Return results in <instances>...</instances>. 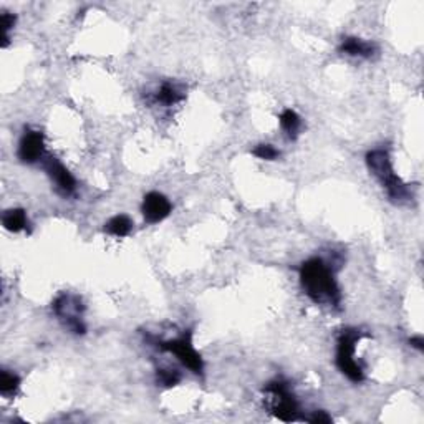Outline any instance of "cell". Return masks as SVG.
Masks as SVG:
<instances>
[{
  "instance_id": "cell-1",
  "label": "cell",
  "mask_w": 424,
  "mask_h": 424,
  "mask_svg": "<svg viewBox=\"0 0 424 424\" xmlns=\"http://www.w3.org/2000/svg\"><path fill=\"white\" fill-rule=\"evenodd\" d=\"M302 290L316 305H328L340 309L342 292H340L333 265L321 257L305 260L298 269Z\"/></svg>"
},
{
  "instance_id": "cell-2",
  "label": "cell",
  "mask_w": 424,
  "mask_h": 424,
  "mask_svg": "<svg viewBox=\"0 0 424 424\" xmlns=\"http://www.w3.org/2000/svg\"><path fill=\"white\" fill-rule=\"evenodd\" d=\"M366 167L370 171V174L381 184V188L386 191L390 201L394 204H404L409 203L414 198L409 184L399 178L394 172L393 161H391V155L386 148H376L366 153Z\"/></svg>"
},
{
  "instance_id": "cell-3",
  "label": "cell",
  "mask_w": 424,
  "mask_h": 424,
  "mask_svg": "<svg viewBox=\"0 0 424 424\" xmlns=\"http://www.w3.org/2000/svg\"><path fill=\"white\" fill-rule=\"evenodd\" d=\"M363 337H366V333L361 330L345 328L337 338L335 363H337L338 370L353 383H361L365 380V368L356 358V347Z\"/></svg>"
},
{
  "instance_id": "cell-4",
  "label": "cell",
  "mask_w": 424,
  "mask_h": 424,
  "mask_svg": "<svg viewBox=\"0 0 424 424\" xmlns=\"http://www.w3.org/2000/svg\"><path fill=\"white\" fill-rule=\"evenodd\" d=\"M155 343L156 348H160L161 352L171 353L176 356V360L183 363L189 371H193L194 375H203L204 373V361L201 353L195 350L193 343V330H186L176 338L169 340H156L149 338Z\"/></svg>"
},
{
  "instance_id": "cell-5",
  "label": "cell",
  "mask_w": 424,
  "mask_h": 424,
  "mask_svg": "<svg viewBox=\"0 0 424 424\" xmlns=\"http://www.w3.org/2000/svg\"><path fill=\"white\" fill-rule=\"evenodd\" d=\"M264 393L267 396L269 411L281 421L292 423L300 419V406L295 394L292 393L290 385L283 380H274L264 388Z\"/></svg>"
},
{
  "instance_id": "cell-6",
  "label": "cell",
  "mask_w": 424,
  "mask_h": 424,
  "mask_svg": "<svg viewBox=\"0 0 424 424\" xmlns=\"http://www.w3.org/2000/svg\"><path fill=\"white\" fill-rule=\"evenodd\" d=\"M53 315L57 316L60 323L63 325L68 332L73 335H85L86 325L83 321V314H85V304L78 295L73 293H60L52 304Z\"/></svg>"
},
{
  "instance_id": "cell-7",
  "label": "cell",
  "mask_w": 424,
  "mask_h": 424,
  "mask_svg": "<svg viewBox=\"0 0 424 424\" xmlns=\"http://www.w3.org/2000/svg\"><path fill=\"white\" fill-rule=\"evenodd\" d=\"M17 156L23 165H39L46 158L45 136L39 129H25L18 143Z\"/></svg>"
},
{
  "instance_id": "cell-8",
  "label": "cell",
  "mask_w": 424,
  "mask_h": 424,
  "mask_svg": "<svg viewBox=\"0 0 424 424\" xmlns=\"http://www.w3.org/2000/svg\"><path fill=\"white\" fill-rule=\"evenodd\" d=\"M41 167L46 172L52 184L55 186V191L63 198H72L77 194V179L73 178V174L60 162L57 158L46 156L45 161L41 162Z\"/></svg>"
},
{
  "instance_id": "cell-9",
  "label": "cell",
  "mask_w": 424,
  "mask_h": 424,
  "mask_svg": "<svg viewBox=\"0 0 424 424\" xmlns=\"http://www.w3.org/2000/svg\"><path fill=\"white\" fill-rule=\"evenodd\" d=\"M141 212L144 221L148 224H160L166 217H169V214L172 212V204L165 194L158 193V191H151V193L144 195Z\"/></svg>"
},
{
  "instance_id": "cell-10",
  "label": "cell",
  "mask_w": 424,
  "mask_h": 424,
  "mask_svg": "<svg viewBox=\"0 0 424 424\" xmlns=\"http://www.w3.org/2000/svg\"><path fill=\"white\" fill-rule=\"evenodd\" d=\"M340 53L348 55V57L358 58H373L378 53V45L375 41L358 39V37H345L338 46Z\"/></svg>"
},
{
  "instance_id": "cell-11",
  "label": "cell",
  "mask_w": 424,
  "mask_h": 424,
  "mask_svg": "<svg viewBox=\"0 0 424 424\" xmlns=\"http://www.w3.org/2000/svg\"><path fill=\"white\" fill-rule=\"evenodd\" d=\"M2 226L4 229L8 232L30 231V221H29V216H27V211L20 207L7 209V211L2 214Z\"/></svg>"
},
{
  "instance_id": "cell-12",
  "label": "cell",
  "mask_w": 424,
  "mask_h": 424,
  "mask_svg": "<svg viewBox=\"0 0 424 424\" xmlns=\"http://www.w3.org/2000/svg\"><path fill=\"white\" fill-rule=\"evenodd\" d=\"M184 98L186 95L183 93V90H181L174 82H165L161 83L160 88H158L155 93V103H160L162 106H166V108H169V106L181 103Z\"/></svg>"
},
{
  "instance_id": "cell-13",
  "label": "cell",
  "mask_w": 424,
  "mask_h": 424,
  "mask_svg": "<svg viewBox=\"0 0 424 424\" xmlns=\"http://www.w3.org/2000/svg\"><path fill=\"white\" fill-rule=\"evenodd\" d=\"M281 127L283 129V133L287 134L288 139L295 141L298 138V134L302 131V118L300 115L297 113L295 110L287 108L282 111L281 115Z\"/></svg>"
},
{
  "instance_id": "cell-14",
  "label": "cell",
  "mask_w": 424,
  "mask_h": 424,
  "mask_svg": "<svg viewBox=\"0 0 424 424\" xmlns=\"http://www.w3.org/2000/svg\"><path fill=\"white\" fill-rule=\"evenodd\" d=\"M133 229V221L127 214H118V216L111 217L108 222L105 224V232L115 237H127Z\"/></svg>"
},
{
  "instance_id": "cell-15",
  "label": "cell",
  "mask_w": 424,
  "mask_h": 424,
  "mask_svg": "<svg viewBox=\"0 0 424 424\" xmlns=\"http://www.w3.org/2000/svg\"><path fill=\"white\" fill-rule=\"evenodd\" d=\"M20 388V378H18L17 373L11 370H2L0 371V394L4 398L13 396Z\"/></svg>"
},
{
  "instance_id": "cell-16",
  "label": "cell",
  "mask_w": 424,
  "mask_h": 424,
  "mask_svg": "<svg viewBox=\"0 0 424 424\" xmlns=\"http://www.w3.org/2000/svg\"><path fill=\"white\" fill-rule=\"evenodd\" d=\"M181 373L178 370H172V368H160L156 371V381L158 385L165 386V388H172V386L181 383Z\"/></svg>"
},
{
  "instance_id": "cell-17",
  "label": "cell",
  "mask_w": 424,
  "mask_h": 424,
  "mask_svg": "<svg viewBox=\"0 0 424 424\" xmlns=\"http://www.w3.org/2000/svg\"><path fill=\"white\" fill-rule=\"evenodd\" d=\"M252 155L262 161H276L281 156V151L272 144H259L252 149Z\"/></svg>"
},
{
  "instance_id": "cell-18",
  "label": "cell",
  "mask_w": 424,
  "mask_h": 424,
  "mask_svg": "<svg viewBox=\"0 0 424 424\" xmlns=\"http://www.w3.org/2000/svg\"><path fill=\"white\" fill-rule=\"evenodd\" d=\"M15 22H17V17L13 15V13L2 12V15H0V25H2V32H4V44H2L4 49L8 45V39H11V37H8V32L13 29Z\"/></svg>"
},
{
  "instance_id": "cell-19",
  "label": "cell",
  "mask_w": 424,
  "mask_h": 424,
  "mask_svg": "<svg viewBox=\"0 0 424 424\" xmlns=\"http://www.w3.org/2000/svg\"><path fill=\"white\" fill-rule=\"evenodd\" d=\"M309 421L310 423H314V424H330L333 421L332 418L328 416L327 413L325 411H315L314 414H311V416L309 418Z\"/></svg>"
},
{
  "instance_id": "cell-20",
  "label": "cell",
  "mask_w": 424,
  "mask_h": 424,
  "mask_svg": "<svg viewBox=\"0 0 424 424\" xmlns=\"http://www.w3.org/2000/svg\"><path fill=\"white\" fill-rule=\"evenodd\" d=\"M409 345H411L413 348H416V350H419V352L424 350V340H423L421 335H416V337L409 338Z\"/></svg>"
}]
</instances>
